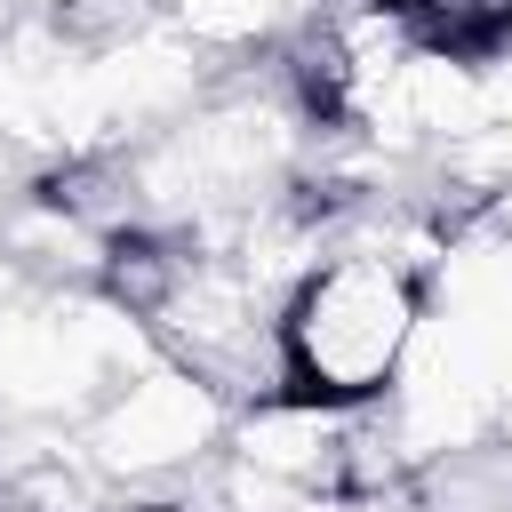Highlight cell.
<instances>
[{
  "label": "cell",
  "mask_w": 512,
  "mask_h": 512,
  "mask_svg": "<svg viewBox=\"0 0 512 512\" xmlns=\"http://www.w3.org/2000/svg\"><path fill=\"white\" fill-rule=\"evenodd\" d=\"M416 272L384 248H344L328 264H312L280 312H272V344H280V400L296 408H368L416 336Z\"/></svg>",
  "instance_id": "cell-1"
}]
</instances>
